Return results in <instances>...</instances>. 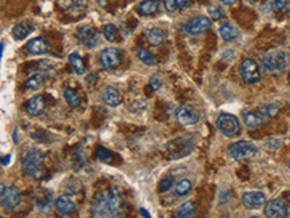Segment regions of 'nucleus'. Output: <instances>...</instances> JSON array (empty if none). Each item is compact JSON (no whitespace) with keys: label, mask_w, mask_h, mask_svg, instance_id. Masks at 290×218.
Returning <instances> with one entry per match:
<instances>
[{"label":"nucleus","mask_w":290,"mask_h":218,"mask_svg":"<svg viewBox=\"0 0 290 218\" xmlns=\"http://www.w3.org/2000/svg\"><path fill=\"white\" fill-rule=\"evenodd\" d=\"M127 210V202L117 189L99 191L91 202V214L98 218L122 217Z\"/></svg>","instance_id":"f257e3e1"},{"label":"nucleus","mask_w":290,"mask_h":218,"mask_svg":"<svg viewBox=\"0 0 290 218\" xmlns=\"http://www.w3.org/2000/svg\"><path fill=\"white\" fill-rule=\"evenodd\" d=\"M45 158L42 151L35 147L25 149L22 154V170L27 177L39 180L45 174Z\"/></svg>","instance_id":"f03ea898"},{"label":"nucleus","mask_w":290,"mask_h":218,"mask_svg":"<svg viewBox=\"0 0 290 218\" xmlns=\"http://www.w3.org/2000/svg\"><path fill=\"white\" fill-rule=\"evenodd\" d=\"M260 62L262 70L267 74L284 73L290 64V56L285 51L262 54L260 55Z\"/></svg>","instance_id":"7ed1b4c3"},{"label":"nucleus","mask_w":290,"mask_h":218,"mask_svg":"<svg viewBox=\"0 0 290 218\" xmlns=\"http://www.w3.org/2000/svg\"><path fill=\"white\" fill-rule=\"evenodd\" d=\"M280 107L275 103H270V105H265L261 106L257 110H251V111L243 112V123L246 126L254 129V127L261 126L262 123H265L271 118H274L278 114Z\"/></svg>","instance_id":"20e7f679"},{"label":"nucleus","mask_w":290,"mask_h":218,"mask_svg":"<svg viewBox=\"0 0 290 218\" xmlns=\"http://www.w3.org/2000/svg\"><path fill=\"white\" fill-rule=\"evenodd\" d=\"M257 151H258L257 146L249 141H238L229 147V153L237 161L250 160L257 154Z\"/></svg>","instance_id":"39448f33"},{"label":"nucleus","mask_w":290,"mask_h":218,"mask_svg":"<svg viewBox=\"0 0 290 218\" xmlns=\"http://www.w3.org/2000/svg\"><path fill=\"white\" fill-rule=\"evenodd\" d=\"M240 73H241L242 79L247 84H256V83H258L261 81L260 64L257 63L254 59H243L241 66H240Z\"/></svg>","instance_id":"423d86ee"},{"label":"nucleus","mask_w":290,"mask_h":218,"mask_svg":"<svg viewBox=\"0 0 290 218\" xmlns=\"http://www.w3.org/2000/svg\"><path fill=\"white\" fill-rule=\"evenodd\" d=\"M194 147V143L190 138L187 136H179V138H175L172 139L170 143L168 145V151L171 158L174 160H178V158H182V157H186L187 154H190Z\"/></svg>","instance_id":"0eeeda50"},{"label":"nucleus","mask_w":290,"mask_h":218,"mask_svg":"<svg viewBox=\"0 0 290 218\" xmlns=\"http://www.w3.org/2000/svg\"><path fill=\"white\" fill-rule=\"evenodd\" d=\"M0 201H1V206L7 210H12L16 206H19L22 202V194L15 186H5L1 185L0 189Z\"/></svg>","instance_id":"6e6552de"},{"label":"nucleus","mask_w":290,"mask_h":218,"mask_svg":"<svg viewBox=\"0 0 290 218\" xmlns=\"http://www.w3.org/2000/svg\"><path fill=\"white\" fill-rule=\"evenodd\" d=\"M217 127L219 129L222 134L227 136H234L240 133V122L237 116L222 112L221 115L217 118Z\"/></svg>","instance_id":"1a4fd4ad"},{"label":"nucleus","mask_w":290,"mask_h":218,"mask_svg":"<svg viewBox=\"0 0 290 218\" xmlns=\"http://www.w3.org/2000/svg\"><path fill=\"white\" fill-rule=\"evenodd\" d=\"M58 5L71 18H79L87 10L89 0H58Z\"/></svg>","instance_id":"9d476101"},{"label":"nucleus","mask_w":290,"mask_h":218,"mask_svg":"<svg viewBox=\"0 0 290 218\" xmlns=\"http://www.w3.org/2000/svg\"><path fill=\"white\" fill-rule=\"evenodd\" d=\"M212 27V20L206 16H197L182 25L181 29L187 35H199Z\"/></svg>","instance_id":"9b49d317"},{"label":"nucleus","mask_w":290,"mask_h":218,"mask_svg":"<svg viewBox=\"0 0 290 218\" xmlns=\"http://www.w3.org/2000/svg\"><path fill=\"white\" fill-rule=\"evenodd\" d=\"M99 62H100V66L104 70H114V68L118 67L122 62V54L118 49L108 47V49H104L102 53L99 54Z\"/></svg>","instance_id":"f8f14e48"},{"label":"nucleus","mask_w":290,"mask_h":218,"mask_svg":"<svg viewBox=\"0 0 290 218\" xmlns=\"http://www.w3.org/2000/svg\"><path fill=\"white\" fill-rule=\"evenodd\" d=\"M76 38L87 49H95L99 44V34L93 26H83L78 29Z\"/></svg>","instance_id":"ddd939ff"},{"label":"nucleus","mask_w":290,"mask_h":218,"mask_svg":"<svg viewBox=\"0 0 290 218\" xmlns=\"http://www.w3.org/2000/svg\"><path fill=\"white\" fill-rule=\"evenodd\" d=\"M175 118L178 119L179 123H182L185 126H189V125H195L199 118H201V114L198 111L197 109H194L192 106H186V105H182V106H178L177 110H175Z\"/></svg>","instance_id":"4468645a"},{"label":"nucleus","mask_w":290,"mask_h":218,"mask_svg":"<svg viewBox=\"0 0 290 218\" xmlns=\"http://www.w3.org/2000/svg\"><path fill=\"white\" fill-rule=\"evenodd\" d=\"M242 204L243 206L250 210H256L260 209L266 204L265 194L261 191H247L242 195Z\"/></svg>","instance_id":"2eb2a0df"},{"label":"nucleus","mask_w":290,"mask_h":218,"mask_svg":"<svg viewBox=\"0 0 290 218\" xmlns=\"http://www.w3.org/2000/svg\"><path fill=\"white\" fill-rule=\"evenodd\" d=\"M265 216L269 218H284L288 216V206L281 199H273L265 206Z\"/></svg>","instance_id":"dca6fc26"},{"label":"nucleus","mask_w":290,"mask_h":218,"mask_svg":"<svg viewBox=\"0 0 290 218\" xmlns=\"http://www.w3.org/2000/svg\"><path fill=\"white\" fill-rule=\"evenodd\" d=\"M49 50H51V46L47 42V39L43 36L32 39L25 44V51L32 55H43V54L49 53Z\"/></svg>","instance_id":"f3484780"},{"label":"nucleus","mask_w":290,"mask_h":218,"mask_svg":"<svg viewBox=\"0 0 290 218\" xmlns=\"http://www.w3.org/2000/svg\"><path fill=\"white\" fill-rule=\"evenodd\" d=\"M55 209H56V212L60 216L70 217V216H72L75 213V202L71 199V197L63 194V195L58 197L56 201H55Z\"/></svg>","instance_id":"a211bd4d"},{"label":"nucleus","mask_w":290,"mask_h":218,"mask_svg":"<svg viewBox=\"0 0 290 218\" xmlns=\"http://www.w3.org/2000/svg\"><path fill=\"white\" fill-rule=\"evenodd\" d=\"M46 110V102L45 98L42 95H35L34 98H31L28 102L25 103V111L28 112L32 116H39L42 115Z\"/></svg>","instance_id":"6ab92c4d"},{"label":"nucleus","mask_w":290,"mask_h":218,"mask_svg":"<svg viewBox=\"0 0 290 218\" xmlns=\"http://www.w3.org/2000/svg\"><path fill=\"white\" fill-rule=\"evenodd\" d=\"M102 98H103L104 103L110 107H117L122 103V97H121L119 91L111 86H108L102 91Z\"/></svg>","instance_id":"aec40b11"},{"label":"nucleus","mask_w":290,"mask_h":218,"mask_svg":"<svg viewBox=\"0 0 290 218\" xmlns=\"http://www.w3.org/2000/svg\"><path fill=\"white\" fill-rule=\"evenodd\" d=\"M159 8V1L158 0H143L142 3L138 4V14L142 16H151Z\"/></svg>","instance_id":"412c9836"},{"label":"nucleus","mask_w":290,"mask_h":218,"mask_svg":"<svg viewBox=\"0 0 290 218\" xmlns=\"http://www.w3.org/2000/svg\"><path fill=\"white\" fill-rule=\"evenodd\" d=\"M219 35L223 40L226 42H234L237 39L240 38V31L237 28L236 26L231 25V23H225L223 26H221L219 28Z\"/></svg>","instance_id":"4be33fe9"},{"label":"nucleus","mask_w":290,"mask_h":218,"mask_svg":"<svg viewBox=\"0 0 290 218\" xmlns=\"http://www.w3.org/2000/svg\"><path fill=\"white\" fill-rule=\"evenodd\" d=\"M35 204L40 210H47L51 208V194L47 190H38L35 194Z\"/></svg>","instance_id":"5701e85b"},{"label":"nucleus","mask_w":290,"mask_h":218,"mask_svg":"<svg viewBox=\"0 0 290 218\" xmlns=\"http://www.w3.org/2000/svg\"><path fill=\"white\" fill-rule=\"evenodd\" d=\"M145 35L147 38L148 43L153 44V46H159V44L163 43L165 40V34H163L162 29L155 28V27H151V28H147L145 31Z\"/></svg>","instance_id":"b1692460"},{"label":"nucleus","mask_w":290,"mask_h":218,"mask_svg":"<svg viewBox=\"0 0 290 218\" xmlns=\"http://www.w3.org/2000/svg\"><path fill=\"white\" fill-rule=\"evenodd\" d=\"M47 79H48L47 74H35L34 77H31L25 82V88H28V90H38Z\"/></svg>","instance_id":"393cba45"},{"label":"nucleus","mask_w":290,"mask_h":218,"mask_svg":"<svg viewBox=\"0 0 290 218\" xmlns=\"http://www.w3.org/2000/svg\"><path fill=\"white\" fill-rule=\"evenodd\" d=\"M195 212H197V206H195L194 202H185L182 206L178 208L175 216L179 218H189L193 217L195 214Z\"/></svg>","instance_id":"a878e982"},{"label":"nucleus","mask_w":290,"mask_h":218,"mask_svg":"<svg viewBox=\"0 0 290 218\" xmlns=\"http://www.w3.org/2000/svg\"><path fill=\"white\" fill-rule=\"evenodd\" d=\"M64 99H66L67 105L72 109L80 106V97L74 88H66L64 90Z\"/></svg>","instance_id":"bb28decb"},{"label":"nucleus","mask_w":290,"mask_h":218,"mask_svg":"<svg viewBox=\"0 0 290 218\" xmlns=\"http://www.w3.org/2000/svg\"><path fill=\"white\" fill-rule=\"evenodd\" d=\"M69 60L70 63H71V66H72V68L75 70V73L79 74V75L86 73V64H84L83 59L79 56V54H71L69 56Z\"/></svg>","instance_id":"cd10ccee"},{"label":"nucleus","mask_w":290,"mask_h":218,"mask_svg":"<svg viewBox=\"0 0 290 218\" xmlns=\"http://www.w3.org/2000/svg\"><path fill=\"white\" fill-rule=\"evenodd\" d=\"M193 189V184L190 180H181L175 185V188H174V194L177 195V197H185L187 194L190 193Z\"/></svg>","instance_id":"c85d7f7f"},{"label":"nucleus","mask_w":290,"mask_h":218,"mask_svg":"<svg viewBox=\"0 0 290 218\" xmlns=\"http://www.w3.org/2000/svg\"><path fill=\"white\" fill-rule=\"evenodd\" d=\"M31 31H32V28L30 26L25 25V23H19L12 29V35H14V38L16 40H23V39H25L31 34Z\"/></svg>","instance_id":"c756f323"},{"label":"nucleus","mask_w":290,"mask_h":218,"mask_svg":"<svg viewBox=\"0 0 290 218\" xmlns=\"http://www.w3.org/2000/svg\"><path fill=\"white\" fill-rule=\"evenodd\" d=\"M137 55H138V58H139V60H141V62H143V63H146L147 66H155V64L158 63L155 56H154L151 53H148L147 50L139 49L138 50Z\"/></svg>","instance_id":"7c9ffc66"},{"label":"nucleus","mask_w":290,"mask_h":218,"mask_svg":"<svg viewBox=\"0 0 290 218\" xmlns=\"http://www.w3.org/2000/svg\"><path fill=\"white\" fill-rule=\"evenodd\" d=\"M95 155H97V158H98L100 162H104V164H111L114 160V153L113 151H110L106 147H98L97 151H95Z\"/></svg>","instance_id":"2f4dec72"},{"label":"nucleus","mask_w":290,"mask_h":218,"mask_svg":"<svg viewBox=\"0 0 290 218\" xmlns=\"http://www.w3.org/2000/svg\"><path fill=\"white\" fill-rule=\"evenodd\" d=\"M103 35L107 42L114 43V42H117V40H118V35H119L118 28H117L114 25H106L103 28Z\"/></svg>","instance_id":"473e14b6"},{"label":"nucleus","mask_w":290,"mask_h":218,"mask_svg":"<svg viewBox=\"0 0 290 218\" xmlns=\"http://www.w3.org/2000/svg\"><path fill=\"white\" fill-rule=\"evenodd\" d=\"M209 15H210V19L212 20H219L222 18H225V11L222 10L221 7L218 5H213L209 8Z\"/></svg>","instance_id":"72a5a7b5"},{"label":"nucleus","mask_w":290,"mask_h":218,"mask_svg":"<svg viewBox=\"0 0 290 218\" xmlns=\"http://www.w3.org/2000/svg\"><path fill=\"white\" fill-rule=\"evenodd\" d=\"M172 184H174V178H172V175L165 177V178L159 182V191H161V193L168 191V190L171 189Z\"/></svg>","instance_id":"f704fd0d"},{"label":"nucleus","mask_w":290,"mask_h":218,"mask_svg":"<svg viewBox=\"0 0 290 218\" xmlns=\"http://www.w3.org/2000/svg\"><path fill=\"white\" fill-rule=\"evenodd\" d=\"M54 68V64L49 60H40V62H35V67L32 68L34 71H48V70H52Z\"/></svg>","instance_id":"c9c22d12"},{"label":"nucleus","mask_w":290,"mask_h":218,"mask_svg":"<svg viewBox=\"0 0 290 218\" xmlns=\"http://www.w3.org/2000/svg\"><path fill=\"white\" fill-rule=\"evenodd\" d=\"M288 5V0H271V7L274 11H280Z\"/></svg>","instance_id":"e433bc0d"},{"label":"nucleus","mask_w":290,"mask_h":218,"mask_svg":"<svg viewBox=\"0 0 290 218\" xmlns=\"http://www.w3.org/2000/svg\"><path fill=\"white\" fill-rule=\"evenodd\" d=\"M161 84H162V82H161V79H159V78L153 77L151 79H150V87H151V90H154V91L159 90V88H161Z\"/></svg>","instance_id":"4c0bfd02"},{"label":"nucleus","mask_w":290,"mask_h":218,"mask_svg":"<svg viewBox=\"0 0 290 218\" xmlns=\"http://www.w3.org/2000/svg\"><path fill=\"white\" fill-rule=\"evenodd\" d=\"M165 8H166L169 12H172V11L177 10V3H175V0H165Z\"/></svg>","instance_id":"58836bf2"},{"label":"nucleus","mask_w":290,"mask_h":218,"mask_svg":"<svg viewBox=\"0 0 290 218\" xmlns=\"http://www.w3.org/2000/svg\"><path fill=\"white\" fill-rule=\"evenodd\" d=\"M175 3H177V8L185 10V8H187L189 5L192 4V0H175Z\"/></svg>","instance_id":"ea45409f"},{"label":"nucleus","mask_w":290,"mask_h":218,"mask_svg":"<svg viewBox=\"0 0 290 218\" xmlns=\"http://www.w3.org/2000/svg\"><path fill=\"white\" fill-rule=\"evenodd\" d=\"M10 160H11V155L8 154L7 157H1V165L5 166V165H8L10 164Z\"/></svg>","instance_id":"a19ab883"},{"label":"nucleus","mask_w":290,"mask_h":218,"mask_svg":"<svg viewBox=\"0 0 290 218\" xmlns=\"http://www.w3.org/2000/svg\"><path fill=\"white\" fill-rule=\"evenodd\" d=\"M236 1L237 0H221V3H223L225 5H233Z\"/></svg>","instance_id":"79ce46f5"},{"label":"nucleus","mask_w":290,"mask_h":218,"mask_svg":"<svg viewBox=\"0 0 290 218\" xmlns=\"http://www.w3.org/2000/svg\"><path fill=\"white\" fill-rule=\"evenodd\" d=\"M139 212H141V216H142V217H147V218L151 217V216H150V214H148L147 210H145V209H141V210H139Z\"/></svg>","instance_id":"37998d69"},{"label":"nucleus","mask_w":290,"mask_h":218,"mask_svg":"<svg viewBox=\"0 0 290 218\" xmlns=\"http://www.w3.org/2000/svg\"><path fill=\"white\" fill-rule=\"evenodd\" d=\"M110 1H111V0H98V3L102 5V7H107Z\"/></svg>","instance_id":"c03bdc74"},{"label":"nucleus","mask_w":290,"mask_h":218,"mask_svg":"<svg viewBox=\"0 0 290 218\" xmlns=\"http://www.w3.org/2000/svg\"><path fill=\"white\" fill-rule=\"evenodd\" d=\"M14 142H15V143H18V142H19V138H16V130L14 131Z\"/></svg>","instance_id":"a18cd8bd"},{"label":"nucleus","mask_w":290,"mask_h":218,"mask_svg":"<svg viewBox=\"0 0 290 218\" xmlns=\"http://www.w3.org/2000/svg\"><path fill=\"white\" fill-rule=\"evenodd\" d=\"M286 12H288V16L290 18V3L288 5H286Z\"/></svg>","instance_id":"49530a36"},{"label":"nucleus","mask_w":290,"mask_h":218,"mask_svg":"<svg viewBox=\"0 0 290 218\" xmlns=\"http://www.w3.org/2000/svg\"><path fill=\"white\" fill-rule=\"evenodd\" d=\"M289 81H290V74H289Z\"/></svg>","instance_id":"de8ad7c7"}]
</instances>
